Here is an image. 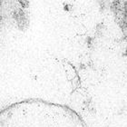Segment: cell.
<instances>
[{
  "instance_id": "obj_2",
  "label": "cell",
  "mask_w": 127,
  "mask_h": 127,
  "mask_svg": "<svg viewBox=\"0 0 127 127\" xmlns=\"http://www.w3.org/2000/svg\"><path fill=\"white\" fill-rule=\"evenodd\" d=\"M1 3H2V0H0V5H1Z\"/></svg>"
},
{
  "instance_id": "obj_1",
  "label": "cell",
  "mask_w": 127,
  "mask_h": 127,
  "mask_svg": "<svg viewBox=\"0 0 127 127\" xmlns=\"http://www.w3.org/2000/svg\"><path fill=\"white\" fill-rule=\"evenodd\" d=\"M0 127H88L70 107L30 99L14 103L0 111Z\"/></svg>"
}]
</instances>
